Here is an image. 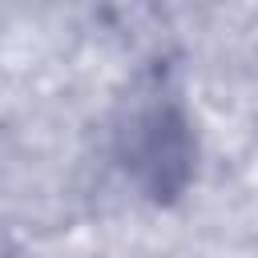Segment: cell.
<instances>
[{"instance_id":"cell-1","label":"cell","mask_w":258,"mask_h":258,"mask_svg":"<svg viewBox=\"0 0 258 258\" xmlns=\"http://www.w3.org/2000/svg\"><path fill=\"white\" fill-rule=\"evenodd\" d=\"M125 165L137 173V181L153 198H173L189 177V133L173 105H145L129 117L121 133Z\"/></svg>"}]
</instances>
